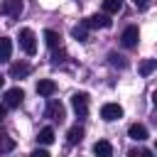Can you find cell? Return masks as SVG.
Here are the masks:
<instances>
[{
  "instance_id": "44dd1931",
  "label": "cell",
  "mask_w": 157,
  "mask_h": 157,
  "mask_svg": "<svg viewBox=\"0 0 157 157\" xmlns=\"http://www.w3.org/2000/svg\"><path fill=\"white\" fill-rule=\"evenodd\" d=\"M108 59H110V64H113V66H125V59H123L120 54H110Z\"/></svg>"
},
{
  "instance_id": "3957f363",
  "label": "cell",
  "mask_w": 157,
  "mask_h": 157,
  "mask_svg": "<svg viewBox=\"0 0 157 157\" xmlns=\"http://www.w3.org/2000/svg\"><path fill=\"white\" fill-rule=\"evenodd\" d=\"M101 118L105 123H113V120H120L123 118V108L118 103H103L101 105Z\"/></svg>"
},
{
  "instance_id": "cb8c5ba5",
  "label": "cell",
  "mask_w": 157,
  "mask_h": 157,
  "mask_svg": "<svg viewBox=\"0 0 157 157\" xmlns=\"http://www.w3.org/2000/svg\"><path fill=\"white\" fill-rule=\"evenodd\" d=\"M132 2H135V5H137V7H140V10H145V7H147V5H150V0H132Z\"/></svg>"
},
{
  "instance_id": "2e32d148",
  "label": "cell",
  "mask_w": 157,
  "mask_h": 157,
  "mask_svg": "<svg viewBox=\"0 0 157 157\" xmlns=\"http://www.w3.org/2000/svg\"><path fill=\"white\" fill-rule=\"evenodd\" d=\"M44 42H47V47L56 49V47H59V32H54V29H44Z\"/></svg>"
},
{
  "instance_id": "30bf717a",
  "label": "cell",
  "mask_w": 157,
  "mask_h": 157,
  "mask_svg": "<svg viewBox=\"0 0 157 157\" xmlns=\"http://www.w3.org/2000/svg\"><path fill=\"white\" fill-rule=\"evenodd\" d=\"M37 93L44 96V98H52V96L56 93V83H54L52 78H39V83H37Z\"/></svg>"
},
{
  "instance_id": "d4e9b609",
  "label": "cell",
  "mask_w": 157,
  "mask_h": 157,
  "mask_svg": "<svg viewBox=\"0 0 157 157\" xmlns=\"http://www.w3.org/2000/svg\"><path fill=\"white\" fill-rule=\"evenodd\" d=\"M2 118H5V105H0V123H2Z\"/></svg>"
},
{
  "instance_id": "d6986e66",
  "label": "cell",
  "mask_w": 157,
  "mask_h": 157,
  "mask_svg": "<svg viewBox=\"0 0 157 157\" xmlns=\"http://www.w3.org/2000/svg\"><path fill=\"white\" fill-rule=\"evenodd\" d=\"M37 140H39L42 145H52V142H54V130H52V128H42Z\"/></svg>"
},
{
  "instance_id": "6da1fadb",
  "label": "cell",
  "mask_w": 157,
  "mask_h": 157,
  "mask_svg": "<svg viewBox=\"0 0 157 157\" xmlns=\"http://www.w3.org/2000/svg\"><path fill=\"white\" fill-rule=\"evenodd\" d=\"M20 47H22V52L25 54H37V37H34V32L29 29V27H22L20 29Z\"/></svg>"
},
{
  "instance_id": "e0dca14e",
  "label": "cell",
  "mask_w": 157,
  "mask_h": 157,
  "mask_svg": "<svg viewBox=\"0 0 157 157\" xmlns=\"http://www.w3.org/2000/svg\"><path fill=\"white\" fill-rule=\"evenodd\" d=\"M71 34H74V39L86 42V39H88V27H86V25H76V27L71 29Z\"/></svg>"
},
{
  "instance_id": "ffe728a7",
  "label": "cell",
  "mask_w": 157,
  "mask_h": 157,
  "mask_svg": "<svg viewBox=\"0 0 157 157\" xmlns=\"http://www.w3.org/2000/svg\"><path fill=\"white\" fill-rule=\"evenodd\" d=\"M15 150V140L7 135H0V152H12Z\"/></svg>"
},
{
  "instance_id": "5b68a950",
  "label": "cell",
  "mask_w": 157,
  "mask_h": 157,
  "mask_svg": "<svg viewBox=\"0 0 157 157\" xmlns=\"http://www.w3.org/2000/svg\"><path fill=\"white\" fill-rule=\"evenodd\" d=\"M20 12H22V0H2L0 2V15L20 17Z\"/></svg>"
},
{
  "instance_id": "7402d4cb",
  "label": "cell",
  "mask_w": 157,
  "mask_h": 157,
  "mask_svg": "<svg viewBox=\"0 0 157 157\" xmlns=\"http://www.w3.org/2000/svg\"><path fill=\"white\" fill-rule=\"evenodd\" d=\"M150 150H130V157H150Z\"/></svg>"
},
{
  "instance_id": "7c38bea8",
  "label": "cell",
  "mask_w": 157,
  "mask_h": 157,
  "mask_svg": "<svg viewBox=\"0 0 157 157\" xmlns=\"http://www.w3.org/2000/svg\"><path fill=\"white\" fill-rule=\"evenodd\" d=\"M10 56H12V39L0 37V61H7Z\"/></svg>"
},
{
  "instance_id": "ac0fdd59",
  "label": "cell",
  "mask_w": 157,
  "mask_h": 157,
  "mask_svg": "<svg viewBox=\"0 0 157 157\" xmlns=\"http://www.w3.org/2000/svg\"><path fill=\"white\" fill-rule=\"evenodd\" d=\"M155 69H157V59H145V61L140 64V74H142V76H150Z\"/></svg>"
},
{
  "instance_id": "ba28073f",
  "label": "cell",
  "mask_w": 157,
  "mask_h": 157,
  "mask_svg": "<svg viewBox=\"0 0 157 157\" xmlns=\"http://www.w3.org/2000/svg\"><path fill=\"white\" fill-rule=\"evenodd\" d=\"M83 25H86V27H103V29H108V27L113 25V20L103 12V15H91L88 20H83Z\"/></svg>"
},
{
  "instance_id": "603a6c76",
  "label": "cell",
  "mask_w": 157,
  "mask_h": 157,
  "mask_svg": "<svg viewBox=\"0 0 157 157\" xmlns=\"http://www.w3.org/2000/svg\"><path fill=\"white\" fill-rule=\"evenodd\" d=\"M32 157H49V152H47V150H34Z\"/></svg>"
},
{
  "instance_id": "7a4b0ae2",
  "label": "cell",
  "mask_w": 157,
  "mask_h": 157,
  "mask_svg": "<svg viewBox=\"0 0 157 157\" xmlns=\"http://www.w3.org/2000/svg\"><path fill=\"white\" fill-rule=\"evenodd\" d=\"M71 105H74V110H76V115L78 118H86L88 115V93H74L71 96Z\"/></svg>"
},
{
  "instance_id": "4fadbf2b",
  "label": "cell",
  "mask_w": 157,
  "mask_h": 157,
  "mask_svg": "<svg viewBox=\"0 0 157 157\" xmlns=\"http://www.w3.org/2000/svg\"><path fill=\"white\" fill-rule=\"evenodd\" d=\"M29 71H32V69H29V64H25V61L10 66V76H12V78H22V76H27Z\"/></svg>"
},
{
  "instance_id": "277c9868",
  "label": "cell",
  "mask_w": 157,
  "mask_h": 157,
  "mask_svg": "<svg viewBox=\"0 0 157 157\" xmlns=\"http://www.w3.org/2000/svg\"><path fill=\"white\" fill-rule=\"evenodd\" d=\"M44 115H47V118H52V120H56V123H61V120L66 118V108H64L59 101H49V105H47Z\"/></svg>"
},
{
  "instance_id": "8fae6325",
  "label": "cell",
  "mask_w": 157,
  "mask_h": 157,
  "mask_svg": "<svg viewBox=\"0 0 157 157\" xmlns=\"http://www.w3.org/2000/svg\"><path fill=\"white\" fill-rule=\"evenodd\" d=\"M93 152H96L98 157H110V155H113V145H110L108 140H98V142L93 145Z\"/></svg>"
},
{
  "instance_id": "9a60e30c",
  "label": "cell",
  "mask_w": 157,
  "mask_h": 157,
  "mask_svg": "<svg viewBox=\"0 0 157 157\" xmlns=\"http://www.w3.org/2000/svg\"><path fill=\"white\" fill-rule=\"evenodd\" d=\"M123 10V0H103V12L105 15H115Z\"/></svg>"
},
{
  "instance_id": "9c48e42d",
  "label": "cell",
  "mask_w": 157,
  "mask_h": 157,
  "mask_svg": "<svg viewBox=\"0 0 157 157\" xmlns=\"http://www.w3.org/2000/svg\"><path fill=\"white\" fill-rule=\"evenodd\" d=\"M128 135H130V140H135V142H142V140L150 137V132H147V128H145L142 123H132V125L128 128Z\"/></svg>"
},
{
  "instance_id": "8992f818",
  "label": "cell",
  "mask_w": 157,
  "mask_h": 157,
  "mask_svg": "<svg viewBox=\"0 0 157 157\" xmlns=\"http://www.w3.org/2000/svg\"><path fill=\"white\" fill-rule=\"evenodd\" d=\"M22 98H25V91L22 88H10V91H5V108H17L20 103H22Z\"/></svg>"
},
{
  "instance_id": "484cf974",
  "label": "cell",
  "mask_w": 157,
  "mask_h": 157,
  "mask_svg": "<svg viewBox=\"0 0 157 157\" xmlns=\"http://www.w3.org/2000/svg\"><path fill=\"white\" fill-rule=\"evenodd\" d=\"M2 83H5V78H2V74H0V88H2Z\"/></svg>"
},
{
  "instance_id": "5bb4252c",
  "label": "cell",
  "mask_w": 157,
  "mask_h": 157,
  "mask_svg": "<svg viewBox=\"0 0 157 157\" xmlns=\"http://www.w3.org/2000/svg\"><path fill=\"white\" fill-rule=\"evenodd\" d=\"M66 140H69V145H76V142H81V140H83V128H81V125H74V128H69V132H66Z\"/></svg>"
},
{
  "instance_id": "52a82bcc",
  "label": "cell",
  "mask_w": 157,
  "mask_h": 157,
  "mask_svg": "<svg viewBox=\"0 0 157 157\" xmlns=\"http://www.w3.org/2000/svg\"><path fill=\"white\" fill-rule=\"evenodd\" d=\"M137 39H140V29L132 25V27H125V32H123V37H120V42H123V47H128V49H132L135 44H137Z\"/></svg>"
}]
</instances>
